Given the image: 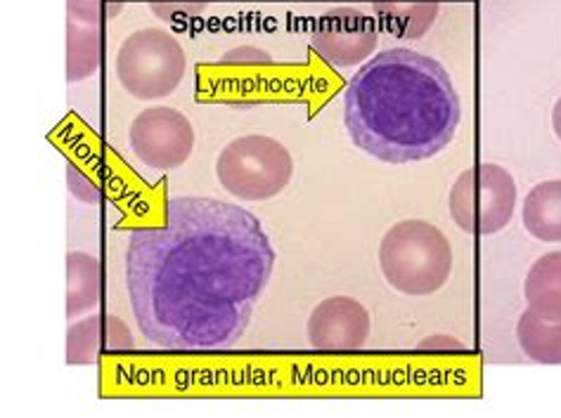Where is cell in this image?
<instances>
[{
    "label": "cell",
    "instance_id": "6da1fadb",
    "mask_svg": "<svg viewBox=\"0 0 561 418\" xmlns=\"http://www.w3.org/2000/svg\"><path fill=\"white\" fill-rule=\"evenodd\" d=\"M275 248L261 220L211 197L167 204L164 225L128 236L126 279L142 336L164 350H216L247 332Z\"/></svg>",
    "mask_w": 561,
    "mask_h": 418
},
{
    "label": "cell",
    "instance_id": "7a4b0ae2",
    "mask_svg": "<svg viewBox=\"0 0 561 418\" xmlns=\"http://www.w3.org/2000/svg\"><path fill=\"white\" fill-rule=\"evenodd\" d=\"M462 107L450 73L434 57L383 50L344 91V126L360 152L381 163L438 156L460 126Z\"/></svg>",
    "mask_w": 561,
    "mask_h": 418
},
{
    "label": "cell",
    "instance_id": "3957f363",
    "mask_svg": "<svg viewBox=\"0 0 561 418\" xmlns=\"http://www.w3.org/2000/svg\"><path fill=\"white\" fill-rule=\"evenodd\" d=\"M379 267L391 289L405 295H432L453 275V246L432 222L403 220L383 234Z\"/></svg>",
    "mask_w": 561,
    "mask_h": 418
},
{
    "label": "cell",
    "instance_id": "277c9868",
    "mask_svg": "<svg viewBox=\"0 0 561 418\" xmlns=\"http://www.w3.org/2000/svg\"><path fill=\"white\" fill-rule=\"evenodd\" d=\"M294 159L283 142L268 136H242L216 159V177L230 197L268 201L291 183Z\"/></svg>",
    "mask_w": 561,
    "mask_h": 418
},
{
    "label": "cell",
    "instance_id": "5b68a950",
    "mask_svg": "<svg viewBox=\"0 0 561 418\" xmlns=\"http://www.w3.org/2000/svg\"><path fill=\"white\" fill-rule=\"evenodd\" d=\"M116 79L136 100L169 97L183 83L187 57L173 34L159 26L133 32L116 53Z\"/></svg>",
    "mask_w": 561,
    "mask_h": 418
},
{
    "label": "cell",
    "instance_id": "8992f818",
    "mask_svg": "<svg viewBox=\"0 0 561 418\" xmlns=\"http://www.w3.org/2000/svg\"><path fill=\"white\" fill-rule=\"evenodd\" d=\"M448 208L455 225L467 234L491 236L505 230L516 208V183L497 163H477L457 177Z\"/></svg>",
    "mask_w": 561,
    "mask_h": 418
},
{
    "label": "cell",
    "instance_id": "52a82bcc",
    "mask_svg": "<svg viewBox=\"0 0 561 418\" xmlns=\"http://www.w3.org/2000/svg\"><path fill=\"white\" fill-rule=\"evenodd\" d=\"M130 152L152 171L181 169L195 149V128L173 107H152L133 118L128 130Z\"/></svg>",
    "mask_w": 561,
    "mask_h": 418
},
{
    "label": "cell",
    "instance_id": "ba28073f",
    "mask_svg": "<svg viewBox=\"0 0 561 418\" xmlns=\"http://www.w3.org/2000/svg\"><path fill=\"white\" fill-rule=\"evenodd\" d=\"M313 48L324 62L348 69L365 62L379 46V32L373 18L358 8H334L324 12L313 26Z\"/></svg>",
    "mask_w": 561,
    "mask_h": 418
},
{
    "label": "cell",
    "instance_id": "9c48e42d",
    "mask_svg": "<svg viewBox=\"0 0 561 418\" xmlns=\"http://www.w3.org/2000/svg\"><path fill=\"white\" fill-rule=\"evenodd\" d=\"M308 342L316 350H360L373 334L370 312L351 295H332L308 317Z\"/></svg>",
    "mask_w": 561,
    "mask_h": 418
},
{
    "label": "cell",
    "instance_id": "30bf717a",
    "mask_svg": "<svg viewBox=\"0 0 561 418\" xmlns=\"http://www.w3.org/2000/svg\"><path fill=\"white\" fill-rule=\"evenodd\" d=\"M130 328L114 315H91L67 332V364H95L102 352H128Z\"/></svg>",
    "mask_w": 561,
    "mask_h": 418
},
{
    "label": "cell",
    "instance_id": "8fae6325",
    "mask_svg": "<svg viewBox=\"0 0 561 418\" xmlns=\"http://www.w3.org/2000/svg\"><path fill=\"white\" fill-rule=\"evenodd\" d=\"M381 26L396 38H422L436 24L438 0H373Z\"/></svg>",
    "mask_w": 561,
    "mask_h": 418
},
{
    "label": "cell",
    "instance_id": "7c38bea8",
    "mask_svg": "<svg viewBox=\"0 0 561 418\" xmlns=\"http://www.w3.org/2000/svg\"><path fill=\"white\" fill-rule=\"evenodd\" d=\"M524 230L545 244H561V181H545L526 194Z\"/></svg>",
    "mask_w": 561,
    "mask_h": 418
},
{
    "label": "cell",
    "instance_id": "4fadbf2b",
    "mask_svg": "<svg viewBox=\"0 0 561 418\" xmlns=\"http://www.w3.org/2000/svg\"><path fill=\"white\" fill-rule=\"evenodd\" d=\"M516 340L536 364H561V317H545L530 307L524 310L516 324Z\"/></svg>",
    "mask_w": 561,
    "mask_h": 418
},
{
    "label": "cell",
    "instance_id": "5bb4252c",
    "mask_svg": "<svg viewBox=\"0 0 561 418\" xmlns=\"http://www.w3.org/2000/svg\"><path fill=\"white\" fill-rule=\"evenodd\" d=\"M100 260L91 253L71 251L67 256V317L77 320L100 305Z\"/></svg>",
    "mask_w": 561,
    "mask_h": 418
},
{
    "label": "cell",
    "instance_id": "9a60e30c",
    "mask_svg": "<svg viewBox=\"0 0 561 418\" xmlns=\"http://www.w3.org/2000/svg\"><path fill=\"white\" fill-rule=\"evenodd\" d=\"M524 295L530 310L545 317H561V251L545 253L530 265Z\"/></svg>",
    "mask_w": 561,
    "mask_h": 418
},
{
    "label": "cell",
    "instance_id": "2e32d148",
    "mask_svg": "<svg viewBox=\"0 0 561 418\" xmlns=\"http://www.w3.org/2000/svg\"><path fill=\"white\" fill-rule=\"evenodd\" d=\"M102 57L100 26H88L67 18V81L81 83L95 77Z\"/></svg>",
    "mask_w": 561,
    "mask_h": 418
},
{
    "label": "cell",
    "instance_id": "e0dca14e",
    "mask_svg": "<svg viewBox=\"0 0 561 418\" xmlns=\"http://www.w3.org/2000/svg\"><path fill=\"white\" fill-rule=\"evenodd\" d=\"M206 5H209V0H150V8L157 18L173 24L199 18Z\"/></svg>",
    "mask_w": 561,
    "mask_h": 418
},
{
    "label": "cell",
    "instance_id": "ac0fdd59",
    "mask_svg": "<svg viewBox=\"0 0 561 418\" xmlns=\"http://www.w3.org/2000/svg\"><path fill=\"white\" fill-rule=\"evenodd\" d=\"M107 3L122 8V0H67V18L88 26H100L102 20L114 18L112 10L105 8Z\"/></svg>",
    "mask_w": 561,
    "mask_h": 418
},
{
    "label": "cell",
    "instance_id": "d6986e66",
    "mask_svg": "<svg viewBox=\"0 0 561 418\" xmlns=\"http://www.w3.org/2000/svg\"><path fill=\"white\" fill-rule=\"evenodd\" d=\"M67 183H69V189L73 197H77L79 201H85V204H95L100 199V191L98 187L88 181V177L77 169V166H69L67 169Z\"/></svg>",
    "mask_w": 561,
    "mask_h": 418
},
{
    "label": "cell",
    "instance_id": "ffe728a7",
    "mask_svg": "<svg viewBox=\"0 0 561 418\" xmlns=\"http://www.w3.org/2000/svg\"><path fill=\"white\" fill-rule=\"evenodd\" d=\"M420 348H455V350H460L462 346L455 338H426Z\"/></svg>",
    "mask_w": 561,
    "mask_h": 418
},
{
    "label": "cell",
    "instance_id": "44dd1931",
    "mask_svg": "<svg viewBox=\"0 0 561 418\" xmlns=\"http://www.w3.org/2000/svg\"><path fill=\"white\" fill-rule=\"evenodd\" d=\"M552 130L561 142V97L554 102V109H552Z\"/></svg>",
    "mask_w": 561,
    "mask_h": 418
}]
</instances>
